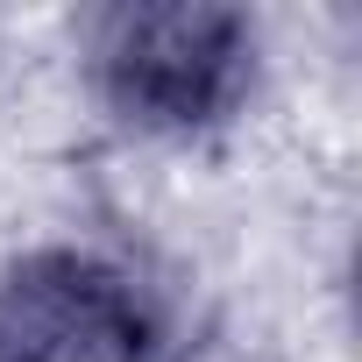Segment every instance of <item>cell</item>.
Wrapping results in <instances>:
<instances>
[{
  "label": "cell",
  "instance_id": "1",
  "mask_svg": "<svg viewBox=\"0 0 362 362\" xmlns=\"http://www.w3.org/2000/svg\"><path fill=\"white\" fill-rule=\"evenodd\" d=\"M0 362H163V320L121 263L36 249L0 277Z\"/></svg>",
  "mask_w": 362,
  "mask_h": 362
},
{
  "label": "cell",
  "instance_id": "2",
  "mask_svg": "<svg viewBox=\"0 0 362 362\" xmlns=\"http://www.w3.org/2000/svg\"><path fill=\"white\" fill-rule=\"evenodd\" d=\"M249 22L228 8H128L100 36L107 100L142 128H206L249 86Z\"/></svg>",
  "mask_w": 362,
  "mask_h": 362
}]
</instances>
